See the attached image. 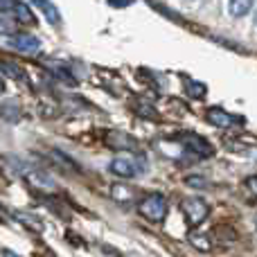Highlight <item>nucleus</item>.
<instances>
[{"label": "nucleus", "mask_w": 257, "mask_h": 257, "mask_svg": "<svg viewBox=\"0 0 257 257\" xmlns=\"http://www.w3.org/2000/svg\"><path fill=\"white\" fill-rule=\"evenodd\" d=\"M208 120L212 122L214 126H221V128H226V126L235 124V122H239L235 115H230V113H226V111H223V108H210V111H208Z\"/></svg>", "instance_id": "423d86ee"}, {"label": "nucleus", "mask_w": 257, "mask_h": 257, "mask_svg": "<svg viewBox=\"0 0 257 257\" xmlns=\"http://www.w3.org/2000/svg\"><path fill=\"white\" fill-rule=\"evenodd\" d=\"M108 169L120 178H136L147 172V160L142 156H117L111 160Z\"/></svg>", "instance_id": "f257e3e1"}, {"label": "nucleus", "mask_w": 257, "mask_h": 257, "mask_svg": "<svg viewBox=\"0 0 257 257\" xmlns=\"http://www.w3.org/2000/svg\"><path fill=\"white\" fill-rule=\"evenodd\" d=\"M181 210H183V214H185V219H187V223H190L192 228H196V226H201V223L205 221V217H208V203H205L203 199H185L181 203Z\"/></svg>", "instance_id": "7ed1b4c3"}, {"label": "nucleus", "mask_w": 257, "mask_h": 257, "mask_svg": "<svg viewBox=\"0 0 257 257\" xmlns=\"http://www.w3.org/2000/svg\"><path fill=\"white\" fill-rule=\"evenodd\" d=\"M7 43L23 54H36L41 50V41L36 39V36L27 34V32H23V34H12L7 39Z\"/></svg>", "instance_id": "39448f33"}, {"label": "nucleus", "mask_w": 257, "mask_h": 257, "mask_svg": "<svg viewBox=\"0 0 257 257\" xmlns=\"http://www.w3.org/2000/svg\"><path fill=\"white\" fill-rule=\"evenodd\" d=\"M32 3H34L36 7H39L41 12L45 14V18H48L52 25H59V21H61V14H59L57 5H52L50 0H32Z\"/></svg>", "instance_id": "6e6552de"}, {"label": "nucleus", "mask_w": 257, "mask_h": 257, "mask_svg": "<svg viewBox=\"0 0 257 257\" xmlns=\"http://www.w3.org/2000/svg\"><path fill=\"white\" fill-rule=\"evenodd\" d=\"M255 25H257V12H255Z\"/></svg>", "instance_id": "dca6fc26"}, {"label": "nucleus", "mask_w": 257, "mask_h": 257, "mask_svg": "<svg viewBox=\"0 0 257 257\" xmlns=\"http://www.w3.org/2000/svg\"><path fill=\"white\" fill-rule=\"evenodd\" d=\"M3 88H5V86H3V79H0V93H3Z\"/></svg>", "instance_id": "2eb2a0df"}, {"label": "nucleus", "mask_w": 257, "mask_h": 257, "mask_svg": "<svg viewBox=\"0 0 257 257\" xmlns=\"http://www.w3.org/2000/svg\"><path fill=\"white\" fill-rule=\"evenodd\" d=\"M183 145H185V149L190 151L194 158H208V156H212V145H210L208 140H203L201 136H196V133H185L183 136Z\"/></svg>", "instance_id": "20e7f679"}, {"label": "nucleus", "mask_w": 257, "mask_h": 257, "mask_svg": "<svg viewBox=\"0 0 257 257\" xmlns=\"http://www.w3.org/2000/svg\"><path fill=\"white\" fill-rule=\"evenodd\" d=\"M138 210H140V214L145 219H149V221H163V219L167 217V201L160 194H149L140 201Z\"/></svg>", "instance_id": "f03ea898"}, {"label": "nucleus", "mask_w": 257, "mask_h": 257, "mask_svg": "<svg viewBox=\"0 0 257 257\" xmlns=\"http://www.w3.org/2000/svg\"><path fill=\"white\" fill-rule=\"evenodd\" d=\"M0 34H9V36H12V25H9V18L0 21Z\"/></svg>", "instance_id": "ddd939ff"}, {"label": "nucleus", "mask_w": 257, "mask_h": 257, "mask_svg": "<svg viewBox=\"0 0 257 257\" xmlns=\"http://www.w3.org/2000/svg\"><path fill=\"white\" fill-rule=\"evenodd\" d=\"M3 257H21V255H16V253H14V250L5 248V250H3Z\"/></svg>", "instance_id": "4468645a"}, {"label": "nucleus", "mask_w": 257, "mask_h": 257, "mask_svg": "<svg viewBox=\"0 0 257 257\" xmlns=\"http://www.w3.org/2000/svg\"><path fill=\"white\" fill-rule=\"evenodd\" d=\"M255 0H228V14L232 18H244L250 12Z\"/></svg>", "instance_id": "1a4fd4ad"}, {"label": "nucleus", "mask_w": 257, "mask_h": 257, "mask_svg": "<svg viewBox=\"0 0 257 257\" xmlns=\"http://www.w3.org/2000/svg\"><path fill=\"white\" fill-rule=\"evenodd\" d=\"M246 190H248L253 196H257V176L246 178Z\"/></svg>", "instance_id": "f8f14e48"}, {"label": "nucleus", "mask_w": 257, "mask_h": 257, "mask_svg": "<svg viewBox=\"0 0 257 257\" xmlns=\"http://www.w3.org/2000/svg\"><path fill=\"white\" fill-rule=\"evenodd\" d=\"M7 18H14V21H18V23H34V16H32V12L27 9V5L18 3V0L12 5Z\"/></svg>", "instance_id": "0eeeda50"}, {"label": "nucleus", "mask_w": 257, "mask_h": 257, "mask_svg": "<svg viewBox=\"0 0 257 257\" xmlns=\"http://www.w3.org/2000/svg\"><path fill=\"white\" fill-rule=\"evenodd\" d=\"M185 90H187V95H190V97H203V95H205V86L199 84V81H187Z\"/></svg>", "instance_id": "9b49d317"}, {"label": "nucleus", "mask_w": 257, "mask_h": 257, "mask_svg": "<svg viewBox=\"0 0 257 257\" xmlns=\"http://www.w3.org/2000/svg\"><path fill=\"white\" fill-rule=\"evenodd\" d=\"M3 70L7 72V75L12 77V79H18V81H30V79H27L25 72H23L18 66H14V63H3Z\"/></svg>", "instance_id": "9d476101"}]
</instances>
